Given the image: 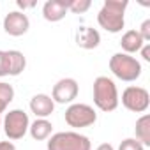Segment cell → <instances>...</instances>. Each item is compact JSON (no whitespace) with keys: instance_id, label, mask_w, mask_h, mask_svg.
<instances>
[{"instance_id":"cell-1","label":"cell","mask_w":150,"mask_h":150,"mask_svg":"<svg viewBox=\"0 0 150 150\" xmlns=\"http://www.w3.org/2000/svg\"><path fill=\"white\" fill-rule=\"evenodd\" d=\"M129 2L127 0H106L103 4L101 11L97 13V23L101 28H104L110 34H118L122 32L125 25V9Z\"/></svg>"},{"instance_id":"cell-2","label":"cell","mask_w":150,"mask_h":150,"mask_svg":"<svg viewBox=\"0 0 150 150\" xmlns=\"http://www.w3.org/2000/svg\"><path fill=\"white\" fill-rule=\"evenodd\" d=\"M118 90L117 85L111 78L108 76H99L94 81V104L101 111H115L118 108Z\"/></svg>"},{"instance_id":"cell-3","label":"cell","mask_w":150,"mask_h":150,"mask_svg":"<svg viewBox=\"0 0 150 150\" xmlns=\"http://www.w3.org/2000/svg\"><path fill=\"white\" fill-rule=\"evenodd\" d=\"M110 71L122 81H136L141 76V64L127 53H115L110 58Z\"/></svg>"},{"instance_id":"cell-4","label":"cell","mask_w":150,"mask_h":150,"mask_svg":"<svg viewBox=\"0 0 150 150\" xmlns=\"http://www.w3.org/2000/svg\"><path fill=\"white\" fill-rule=\"evenodd\" d=\"M92 143L85 134L62 131L48 138V150H90Z\"/></svg>"},{"instance_id":"cell-5","label":"cell","mask_w":150,"mask_h":150,"mask_svg":"<svg viewBox=\"0 0 150 150\" xmlns=\"http://www.w3.org/2000/svg\"><path fill=\"white\" fill-rule=\"evenodd\" d=\"M64 117H65V124L69 127H76V129L90 127L97 120L96 110L92 106L81 104V103H72V104H69V108L65 110V115Z\"/></svg>"},{"instance_id":"cell-6","label":"cell","mask_w":150,"mask_h":150,"mask_svg":"<svg viewBox=\"0 0 150 150\" xmlns=\"http://www.w3.org/2000/svg\"><path fill=\"white\" fill-rule=\"evenodd\" d=\"M30 127V120L28 115L23 110H11L9 113H6L4 117V132L9 139L16 141L21 139Z\"/></svg>"},{"instance_id":"cell-7","label":"cell","mask_w":150,"mask_h":150,"mask_svg":"<svg viewBox=\"0 0 150 150\" xmlns=\"http://www.w3.org/2000/svg\"><path fill=\"white\" fill-rule=\"evenodd\" d=\"M122 104L132 113H145L150 106V94L143 87H127L122 92Z\"/></svg>"},{"instance_id":"cell-8","label":"cell","mask_w":150,"mask_h":150,"mask_svg":"<svg viewBox=\"0 0 150 150\" xmlns=\"http://www.w3.org/2000/svg\"><path fill=\"white\" fill-rule=\"evenodd\" d=\"M80 87L78 81L74 78H62L55 83L53 92H51V99L57 104H72V101L78 97Z\"/></svg>"},{"instance_id":"cell-9","label":"cell","mask_w":150,"mask_h":150,"mask_svg":"<svg viewBox=\"0 0 150 150\" xmlns=\"http://www.w3.org/2000/svg\"><path fill=\"white\" fill-rule=\"evenodd\" d=\"M30 28V20L25 13L21 11H11L9 14H6L4 18V30L6 34L13 35V37H20L23 34H27Z\"/></svg>"},{"instance_id":"cell-10","label":"cell","mask_w":150,"mask_h":150,"mask_svg":"<svg viewBox=\"0 0 150 150\" xmlns=\"http://www.w3.org/2000/svg\"><path fill=\"white\" fill-rule=\"evenodd\" d=\"M67 11H69V2H65V0H48L42 6V16L46 21L51 23L64 20Z\"/></svg>"},{"instance_id":"cell-11","label":"cell","mask_w":150,"mask_h":150,"mask_svg":"<svg viewBox=\"0 0 150 150\" xmlns=\"http://www.w3.org/2000/svg\"><path fill=\"white\" fill-rule=\"evenodd\" d=\"M30 111L37 118H48L55 111V103H53L51 96H46V94L34 96L30 99Z\"/></svg>"},{"instance_id":"cell-12","label":"cell","mask_w":150,"mask_h":150,"mask_svg":"<svg viewBox=\"0 0 150 150\" xmlns=\"http://www.w3.org/2000/svg\"><path fill=\"white\" fill-rule=\"evenodd\" d=\"M101 42V34L92 27H80L76 30V44L83 50H94Z\"/></svg>"},{"instance_id":"cell-13","label":"cell","mask_w":150,"mask_h":150,"mask_svg":"<svg viewBox=\"0 0 150 150\" xmlns=\"http://www.w3.org/2000/svg\"><path fill=\"white\" fill-rule=\"evenodd\" d=\"M145 44H146V42L141 39V35L138 34V30H127V32L122 35V39H120V46H122L124 53H127V55L138 53Z\"/></svg>"},{"instance_id":"cell-14","label":"cell","mask_w":150,"mask_h":150,"mask_svg":"<svg viewBox=\"0 0 150 150\" xmlns=\"http://www.w3.org/2000/svg\"><path fill=\"white\" fill-rule=\"evenodd\" d=\"M51 131H53V125L48 118H35L30 127H28V132L34 139L37 141H42V139H48L51 136Z\"/></svg>"},{"instance_id":"cell-15","label":"cell","mask_w":150,"mask_h":150,"mask_svg":"<svg viewBox=\"0 0 150 150\" xmlns=\"http://www.w3.org/2000/svg\"><path fill=\"white\" fill-rule=\"evenodd\" d=\"M7 57H9V76H20L27 67L25 55L18 50H9Z\"/></svg>"},{"instance_id":"cell-16","label":"cell","mask_w":150,"mask_h":150,"mask_svg":"<svg viewBox=\"0 0 150 150\" xmlns=\"http://www.w3.org/2000/svg\"><path fill=\"white\" fill-rule=\"evenodd\" d=\"M134 132H136V139L143 146H148L150 145V115H141L136 120Z\"/></svg>"},{"instance_id":"cell-17","label":"cell","mask_w":150,"mask_h":150,"mask_svg":"<svg viewBox=\"0 0 150 150\" xmlns=\"http://www.w3.org/2000/svg\"><path fill=\"white\" fill-rule=\"evenodd\" d=\"M14 99V88L13 85L6 83V81H0V113H4L6 108L9 106V103Z\"/></svg>"},{"instance_id":"cell-18","label":"cell","mask_w":150,"mask_h":150,"mask_svg":"<svg viewBox=\"0 0 150 150\" xmlns=\"http://www.w3.org/2000/svg\"><path fill=\"white\" fill-rule=\"evenodd\" d=\"M92 7L90 0H71L69 2V11L72 14H83Z\"/></svg>"},{"instance_id":"cell-19","label":"cell","mask_w":150,"mask_h":150,"mask_svg":"<svg viewBox=\"0 0 150 150\" xmlns=\"http://www.w3.org/2000/svg\"><path fill=\"white\" fill-rule=\"evenodd\" d=\"M118 150H145V146L136 138H125L124 141H120Z\"/></svg>"},{"instance_id":"cell-20","label":"cell","mask_w":150,"mask_h":150,"mask_svg":"<svg viewBox=\"0 0 150 150\" xmlns=\"http://www.w3.org/2000/svg\"><path fill=\"white\" fill-rule=\"evenodd\" d=\"M2 76H9V57L7 51L0 50V78Z\"/></svg>"},{"instance_id":"cell-21","label":"cell","mask_w":150,"mask_h":150,"mask_svg":"<svg viewBox=\"0 0 150 150\" xmlns=\"http://www.w3.org/2000/svg\"><path fill=\"white\" fill-rule=\"evenodd\" d=\"M138 34L141 35V39H143L145 42H148V41H150V20H145V21L141 23V27H139Z\"/></svg>"},{"instance_id":"cell-22","label":"cell","mask_w":150,"mask_h":150,"mask_svg":"<svg viewBox=\"0 0 150 150\" xmlns=\"http://www.w3.org/2000/svg\"><path fill=\"white\" fill-rule=\"evenodd\" d=\"M139 51H141V57H143V60L150 62V44L146 42V44H145V46H143V48H141Z\"/></svg>"},{"instance_id":"cell-23","label":"cell","mask_w":150,"mask_h":150,"mask_svg":"<svg viewBox=\"0 0 150 150\" xmlns=\"http://www.w3.org/2000/svg\"><path fill=\"white\" fill-rule=\"evenodd\" d=\"M16 4H18V7L23 9V11H25V9H32V7L35 6V2H23V0H18Z\"/></svg>"},{"instance_id":"cell-24","label":"cell","mask_w":150,"mask_h":150,"mask_svg":"<svg viewBox=\"0 0 150 150\" xmlns=\"http://www.w3.org/2000/svg\"><path fill=\"white\" fill-rule=\"evenodd\" d=\"M0 150H16V146L11 141H0Z\"/></svg>"},{"instance_id":"cell-25","label":"cell","mask_w":150,"mask_h":150,"mask_svg":"<svg viewBox=\"0 0 150 150\" xmlns=\"http://www.w3.org/2000/svg\"><path fill=\"white\" fill-rule=\"evenodd\" d=\"M96 150H115V148H113V145H110V143H101Z\"/></svg>"},{"instance_id":"cell-26","label":"cell","mask_w":150,"mask_h":150,"mask_svg":"<svg viewBox=\"0 0 150 150\" xmlns=\"http://www.w3.org/2000/svg\"><path fill=\"white\" fill-rule=\"evenodd\" d=\"M0 122H2V120H0Z\"/></svg>"}]
</instances>
